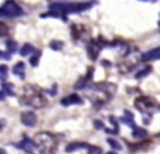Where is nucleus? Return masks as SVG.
<instances>
[{"label": "nucleus", "mask_w": 160, "mask_h": 154, "mask_svg": "<svg viewBox=\"0 0 160 154\" xmlns=\"http://www.w3.org/2000/svg\"><path fill=\"white\" fill-rule=\"evenodd\" d=\"M81 148H88L87 143H82V142H75V143H71V144L67 146L65 151L67 153H74L77 150H81Z\"/></svg>", "instance_id": "16"}, {"label": "nucleus", "mask_w": 160, "mask_h": 154, "mask_svg": "<svg viewBox=\"0 0 160 154\" xmlns=\"http://www.w3.org/2000/svg\"><path fill=\"white\" fill-rule=\"evenodd\" d=\"M156 60H160V47L150 50V51L145 52L142 55V61H145V62H148V61H156Z\"/></svg>", "instance_id": "13"}, {"label": "nucleus", "mask_w": 160, "mask_h": 154, "mask_svg": "<svg viewBox=\"0 0 160 154\" xmlns=\"http://www.w3.org/2000/svg\"><path fill=\"white\" fill-rule=\"evenodd\" d=\"M16 146H17L20 150L26 151V153H28V154H31L34 151V143H33V140L27 139V137H24V139L21 140L20 143H17Z\"/></svg>", "instance_id": "11"}, {"label": "nucleus", "mask_w": 160, "mask_h": 154, "mask_svg": "<svg viewBox=\"0 0 160 154\" xmlns=\"http://www.w3.org/2000/svg\"><path fill=\"white\" fill-rule=\"evenodd\" d=\"M94 3H52L50 6L51 10H57L64 14H70V13H79L84 10L92 7Z\"/></svg>", "instance_id": "5"}, {"label": "nucleus", "mask_w": 160, "mask_h": 154, "mask_svg": "<svg viewBox=\"0 0 160 154\" xmlns=\"http://www.w3.org/2000/svg\"><path fill=\"white\" fill-rule=\"evenodd\" d=\"M21 14H23V10L14 0H7L0 7V17H18Z\"/></svg>", "instance_id": "6"}, {"label": "nucleus", "mask_w": 160, "mask_h": 154, "mask_svg": "<svg viewBox=\"0 0 160 154\" xmlns=\"http://www.w3.org/2000/svg\"><path fill=\"white\" fill-rule=\"evenodd\" d=\"M71 31H72V37L75 40H81V41H89L91 40L89 28L84 24H72L71 26Z\"/></svg>", "instance_id": "8"}, {"label": "nucleus", "mask_w": 160, "mask_h": 154, "mask_svg": "<svg viewBox=\"0 0 160 154\" xmlns=\"http://www.w3.org/2000/svg\"><path fill=\"white\" fill-rule=\"evenodd\" d=\"M92 75H94V68H88V74L84 76V78H81L78 81V84L75 85L77 89H85V88L89 85L91 79H92Z\"/></svg>", "instance_id": "12"}, {"label": "nucleus", "mask_w": 160, "mask_h": 154, "mask_svg": "<svg viewBox=\"0 0 160 154\" xmlns=\"http://www.w3.org/2000/svg\"><path fill=\"white\" fill-rule=\"evenodd\" d=\"M41 17H55V18H61V20H67V14L57 12V10H51L48 13H44V14H41Z\"/></svg>", "instance_id": "17"}, {"label": "nucleus", "mask_w": 160, "mask_h": 154, "mask_svg": "<svg viewBox=\"0 0 160 154\" xmlns=\"http://www.w3.org/2000/svg\"><path fill=\"white\" fill-rule=\"evenodd\" d=\"M106 154H118V153H115V151H109V153H106Z\"/></svg>", "instance_id": "34"}, {"label": "nucleus", "mask_w": 160, "mask_h": 154, "mask_svg": "<svg viewBox=\"0 0 160 154\" xmlns=\"http://www.w3.org/2000/svg\"><path fill=\"white\" fill-rule=\"evenodd\" d=\"M62 47H64V42L62 41H58V40H54V41L50 42V48H52L54 51L62 50Z\"/></svg>", "instance_id": "22"}, {"label": "nucleus", "mask_w": 160, "mask_h": 154, "mask_svg": "<svg viewBox=\"0 0 160 154\" xmlns=\"http://www.w3.org/2000/svg\"><path fill=\"white\" fill-rule=\"evenodd\" d=\"M12 54L10 52H6V51H0V60H10Z\"/></svg>", "instance_id": "29"}, {"label": "nucleus", "mask_w": 160, "mask_h": 154, "mask_svg": "<svg viewBox=\"0 0 160 154\" xmlns=\"http://www.w3.org/2000/svg\"><path fill=\"white\" fill-rule=\"evenodd\" d=\"M13 74L16 76H18L20 79H24L26 78V67H24V62H17L13 67Z\"/></svg>", "instance_id": "14"}, {"label": "nucleus", "mask_w": 160, "mask_h": 154, "mask_svg": "<svg viewBox=\"0 0 160 154\" xmlns=\"http://www.w3.org/2000/svg\"><path fill=\"white\" fill-rule=\"evenodd\" d=\"M152 72V67H146V68H143L140 72H136V75H135V78H143V76H146V75H149V74Z\"/></svg>", "instance_id": "23"}, {"label": "nucleus", "mask_w": 160, "mask_h": 154, "mask_svg": "<svg viewBox=\"0 0 160 154\" xmlns=\"http://www.w3.org/2000/svg\"><path fill=\"white\" fill-rule=\"evenodd\" d=\"M3 126H4V120H2V122H0V132L3 130Z\"/></svg>", "instance_id": "32"}, {"label": "nucleus", "mask_w": 160, "mask_h": 154, "mask_svg": "<svg viewBox=\"0 0 160 154\" xmlns=\"http://www.w3.org/2000/svg\"><path fill=\"white\" fill-rule=\"evenodd\" d=\"M21 122H23L26 126H28V127L36 126V123H37L36 113H33V112H23V113H21Z\"/></svg>", "instance_id": "10"}, {"label": "nucleus", "mask_w": 160, "mask_h": 154, "mask_svg": "<svg viewBox=\"0 0 160 154\" xmlns=\"http://www.w3.org/2000/svg\"><path fill=\"white\" fill-rule=\"evenodd\" d=\"M2 91H3L6 95H9V96H13V95H14V91H13V85L9 84V82H6V81L2 82Z\"/></svg>", "instance_id": "19"}, {"label": "nucleus", "mask_w": 160, "mask_h": 154, "mask_svg": "<svg viewBox=\"0 0 160 154\" xmlns=\"http://www.w3.org/2000/svg\"><path fill=\"white\" fill-rule=\"evenodd\" d=\"M21 100L28 106H33V108H44L47 105V99L44 98V95L41 94L37 86L34 85H27V86L23 89V98Z\"/></svg>", "instance_id": "3"}, {"label": "nucleus", "mask_w": 160, "mask_h": 154, "mask_svg": "<svg viewBox=\"0 0 160 154\" xmlns=\"http://www.w3.org/2000/svg\"><path fill=\"white\" fill-rule=\"evenodd\" d=\"M0 154H6V151H4L3 148H0Z\"/></svg>", "instance_id": "33"}, {"label": "nucleus", "mask_w": 160, "mask_h": 154, "mask_svg": "<svg viewBox=\"0 0 160 154\" xmlns=\"http://www.w3.org/2000/svg\"><path fill=\"white\" fill-rule=\"evenodd\" d=\"M31 52H34V47L31 46V44H24V46L21 47V50H20L21 57H27V55L31 54Z\"/></svg>", "instance_id": "20"}, {"label": "nucleus", "mask_w": 160, "mask_h": 154, "mask_svg": "<svg viewBox=\"0 0 160 154\" xmlns=\"http://www.w3.org/2000/svg\"><path fill=\"white\" fill-rule=\"evenodd\" d=\"M153 2H156V0H153Z\"/></svg>", "instance_id": "35"}, {"label": "nucleus", "mask_w": 160, "mask_h": 154, "mask_svg": "<svg viewBox=\"0 0 160 154\" xmlns=\"http://www.w3.org/2000/svg\"><path fill=\"white\" fill-rule=\"evenodd\" d=\"M135 116H133V113L132 112H129V110H125V115L121 118V122L122 123H125V124H128V126H130L132 129H135L136 127V124H135Z\"/></svg>", "instance_id": "15"}, {"label": "nucleus", "mask_w": 160, "mask_h": 154, "mask_svg": "<svg viewBox=\"0 0 160 154\" xmlns=\"http://www.w3.org/2000/svg\"><path fill=\"white\" fill-rule=\"evenodd\" d=\"M7 71H9V68H7L6 65H0V78H2V81H6Z\"/></svg>", "instance_id": "26"}, {"label": "nucleus", "mask_w": 160, "mask_h": 154, "mask_svg": "<svg viewBox=\"0 0 160 154\" xmlns=\"http://www.w3.org/2000/svg\"><path fill=\"white\" fill-rule=\"evenodd\" d=\"M55 91H57V85H54V86H52V89L48 92V94L51 95V96H55Z\"/></svg>", "instance_id": "31"}, {"label": "nucleus", "mask_w": 160, "mask_h": 154, "mask_svg": "<svg viewBox=\"0 0 160 154\" xmlns=\"http://www.w3.org/2000/svg\"><path fill=\"white\" fill-rule=\"evenodd\" d=\"M6 47H7V50H9V52L10 54H14L16 51H17V42L16 41H13V40H7L6 41Z\"/></svg>", "instance_id": "21"}, {"label": "nucleus", "mask_w": 160, "mask_h": 154, "mask_svg": "<svg viewBox=\"0 0 160 154\" xmlns=\"http://www.w3.org/2000/svg\"><path fill=\"white\" fill-rule=\"evenodd\" d=\"M34 151L31 154H55L58 147V140L54 134L41 132L34 136Z\"/></svg>", "instance_id": "2"}, {"label": "nucleus", "mask_w": 160, "mask_h": 154, "mask_svg": "<svg viewBox=\"0 0 160 154\" xmlns=\"http://www.w3.org/2000/svg\"><path fill=\"white\" fill-rule=\"evenodd\" d=\"M135 108L138 109L143 116H152L153 113L160 110L159 102L150 96H139L135 100Z\"/></svg>", "instance_id": "4"}, {"label": "nucleus", "mask_w": 160, "mask_h": 154, "mask_svg": "<svg viewBox=\"0 0 160 154\" xmlns=\"http://www.w3.org/2000/svg\"><path fill=\"white\" fill-rule=\"evenodd\" d=\"M132 136L135 137V139H145V137L148 136V132H146L145 129H140V127L136 126L132 132Z\"/></svg>", "instance_id": "18"}, {"label": "nucleus", "mask_w": 160, "mask_h": 154, "mask_svg": "<svg viewBox=\"0 0 160 154\" xmlns=\"http://www.w3.org/2000/svg\"><path fill=\"white\" fill-rule=\"evenodd\" d=\"M105 46H109V44L102 37H99L98 40H89V41H88V46H87V51H88V55H89L91 60L92 61L97 60L99 52L102 51V48Z\"/></svg>", "instance_id": "7"}, {"label": "nucleus", "mask_w": 160, "mask_h": 154, "mask_svg": "<svg viewBox=\"0 0 160 154\" xmlns=\"http://www.w3.org/2000/svg\"><path fill=\"white\" fill-rule=\"evenodd\" d=\"M88 154H102V148L97 146H88Z\"/></svg>", "instance_id": "25"}, {"label": "nucleus", "mask_w": 160, "mask_h": 154, "mask_svg": "<svg viewBox=\"0 0 160 154\" xmlns=\"http://www.w3.org/2000/svg\"><path fill=\"white\" fill-rule=\"evenodd\" d=\"M7 33H9V27H7L4 23H2V21H0V37L6 36Z\"/></svg>", "instance_id": "27"}, {"label": "nucleus", "mask_w": 160, "mask_h": 154, "mask_svg": "<svg viewBox=\"0 0 160 154\" xmlns=\"http://www.w3.org/2000/svg\"><path fill=\"white\" fill-rule=\"evenodd\" d=\"M108 143L112 146V148H116V150H121V148H122L121 144H119V143L116 142L115 139H108Z\"/></svg>", "instance_id": "28"}, {"label": "nucleus", "mask_w": 160, "mask_h": 154, "mask_svg": "<svg viewBox=\"0 0 160 154\" xmlns=\"http://www.w3.org/2000/svg\"><path fill=\"white\" fill-rule=\"evenodd\" d=\"M40 55H41V52H40V51H36V54L31 55V58H30V64L33 65V67H37V65H38Z\"/></svg>", "instance_id": "24"}, {"label": "nucleus", "mask_w": 160, "mask_h": 154, "mask_svg": "<svg viewBox=\"0 0 160 154\" xmlns=\"http://www.w3.org/2000/svg\"><path fill=\"white\" fill-rule=\"evenodd\" d=\"M94 124L97 126V129H105V124H103L102 122H99V120H95Z\"/></svg>", "instance_id": "30"}, {"label": "nucleus", "mask_w": 160, "mask_h": 154, "mask_svg": "<svg viewBox=\"0 0 160 154\" xmlns=\"http://www.w3.org/2000/svg\"><path fill=\"white\" fill-rule=\"evenodd\" d=\"M61 105L62 106H70V105H82V98L78 94H71L68 96L61 99Z\"/></svg>", "instance_id": "9"}, {"label": "nucleus", "mask_w": 160, "mask_h": 154, "mask_svg": "<svg viewBox=\"0 0 160 154\" xmlns=\"http://www.w3.org/2000/svg\"><path fill=\"white\" fill-rule=\"evenodd\" d=\"M116 92V85L109 82H99L95 85H88L87 88V98L97 106L105 105L112 99L113 94Z\"/></svg>", "instance_id": "1"}]
</instances>
